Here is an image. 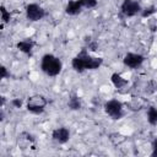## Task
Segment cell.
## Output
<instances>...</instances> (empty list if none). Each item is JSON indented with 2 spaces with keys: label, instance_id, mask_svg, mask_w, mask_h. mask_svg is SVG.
Listing matches in <instances>:
<instances>
[{
  "label": "cell",
  "instance_id": "6da1fadb",
  "mask_svg": "<svg viewBox=\"0 0 157 157\" xmlns=\"http://www.w3.org/2000/svg\"><path fill=\"white\" fill-rule=\"evenodd\" d=\"M102 64L103 59L99 56H92L86 47H83L71 60L72 69L78 74H82L86 70H97Z\"/></svg>",
  "mask_w": 157,
  "mask_h": 157
},
{
  "label": "cell",
  "instance_id": "7a4b0ae2",
  "mask_svg": "<svg viewBox=\"0 0 157 157\" xmlns=\"http://www.w3.org/2000/svg\"><path fill=\"white\" fill-rule=\"evenodd\" d=\"M40 70L45 75L50 77H55L63 70V61L56 55L52 53H47L40 59Z\"/></svg>",
  "mask_w": 157,
  "mask_h": 157
},
{
  "label": "cell",
  "instance_id": "3957f363",
  "mask_svg": "<svg viewBox=\"0 0 157 157\" xmlns=\"http://www.w3.org/2000/svg\"><path fill=\"white\" fill-rule=\"evenodd\" d=\"M48 104V101L44 96L42 94H34V96H31L28 99H27V103H26V109L32 113V114H36V115H39L44 112L45 107Z\"/></svg>",
  "mask_w": 157,
  "mask_h": 157
},
{
  "label": "cell",
  "instance_id": "277c9868",
  "mask_svg": "<svg viewBox=\"0 0 157 157\" xmlns=\"http://www.w3.org/2000/svg\"><path fill=\"white\" fill-rule=\"evenodd\" d=\"M123 103L115 98L109 99L104 103V112L108 117H110L114 120H119L124 117V110H123Z\"/></svg>",
  "mask_w": 157,
  "mask_h": 157
},
{
  "label": "cell",
  "instance_id": "5b68a950",
  "mask_svg": "<svg viewBox=\"0 0 157 157\" xmlns=\"http://www.w3.org/2000/svg\"><path fill=\"white\" fill-rule=\"evenodd\" d=\"M142 7L139 1L136 0H123L120 5V13L125 17H134L141 13Z\"/></svg>",
  "mask_w": 157,
  "mask_h": 157
},
{
  "label": "cell",
  "instance_id": "8992f818",
  "mask_svg": "<svg viewBox=\"0 0 157 157\" xmlns=\"http://www.w3.org/2000/svg\"><path fill=\"white\" fill-rule=\"evenodd\" d=\"M45 15H47L45 10L36 2H31L26 6V18L28 21H32V22L40 21L45 17Z\"/></svg>",
  "mask_w": 157,
  "mask_h": 157
},
{
  "label": "cell",
  "instance_id": "52a82bcc",
  "mask_svg": "<svg viewBox=\"0 0 157 157\" xmlns=\"http://www.w3.org/2000/svg\"><path fill=\"white\" fill-rule=\"evenodd\" d=\"M145 61V56L140 53H126L123 58V64L129 69H139Z\"/></svg>",
  "mask_w": 157,
  "mask_h": 157
},
{
  "label": "cell",
  "instance_id": "ba28073f",
  "mask_svg": "<svg viewBox=\"0 0 157 157\" xmlns=\"http://www.w3.org/2000/svg\"><path fill=\"white\" fill-rule=\"evenodd\" d=\"M52 139L58 144H66L70 140V130L66 126L55 128L52 131Z\"/></svg>",
  "mask_w": 157,
  "mask_h": 157
},
{
  "label": "cell",
  "instance_id": "9c48e42d",
  "mask_svg": "<svg viewBox=\"0 0 157 157\" xmlns=\"http://www.w3.org/2000/svg\"><path fill=\"white\" fill-rule=\"evenodd\" d=\"M82 9H83V5L81 0H70L65 6V12L66 15L76 16L82 11Z\"/></svg>",
  "mask_w": 157,
  "mask_h": 157
},
{
  "label": "cell",
  "instance_id": "30bf717a",
  "mask_svg": "<svg viewBox=\"0 0 157 157\" xmlns=\"http://www.w3.org/2000/svg\"><path fill=\"white\" fill-rule=\"evenodd\" d=\"M33 47H34V42L32 39H29V38L22 39L20 42H17V44H16V48L20 52H22L23 54H26V55H32Z\"/></svg>",
  "mask_w": 157,
  "mask_h": 157
},
{
  "label": "cell",
  "instance_id": "8fae6325",
  "mask_svg": "<svg viewBox=\"0 0 157 157\" xmlns=\"http://www.w3.org/2000/svg\"><path fill=\"white\" fill-rule=\"evenodd\" d=\"M110 81H112V83H113V86H114L115 88H123V87H125V86L129 83V81H128L126 78H124V77H123L120 74H118V72H113V74H112Z\"/></svg>",
  "mask_w": 157,
  "mask_h": 157
},
{
  "label": "cell",
  "instance_id": "7c38bea8",
  "mask_svg": "<svg viewBox=\"0 0 157 157\" xmlns=\"http://www.w3.org/2000/svg\"><path fill=\"white\" fill-rule=\"evenodd\" d=\"M67 107H69V109H71V110H80L81 107H82V103H81L80 97L76 96V94L71 96V97L69 98V101H67Z\"/></svg>",
  "mask_w": 157,
  "mask_h": 157
},
{
  "label": "cell",
  "instance_id": "4fadbf2b",
  "mask_svg": "<svg viewBox=\"0 0 157 157\" xmlns=\"http://www.w3.org/2000/svg\"><path fill=\"white\" fill-rule=\"evenodd\" d=\"M147 121L151 125H157V108L153 105L147 109Z\"/></svg>",
  "mask_w": 157,
  "mask_h": 157
},
{
  "label": "cell",
  "instance_id": "5bb4252c",
  "mask_svg": "<svg viewBox=\"0 0 157 157\" xmlns=\"http://www.w3.org/2000/svg\"><path fill=\"white\" fill-rule=\"evenodd\" d=\"M156 12H157V7L155 5H150V6L145 7V9H142V11H141L140 15H141L142 18H148V17H151Z\"/></svg>",
  "mask_w": 157,
  "mask_h": 157
},
{
  "label": "cell",
  "instance_id": "9a60e30c",
  "mask_svg": "<svg viewBox=\"0 0 157 157\" xmlns=\"http://www.w3.org/2000/svg\"><path fill=\"white\" fill-rule=\"evenodd\" d=\"M0 13H1V22L2 23H9L11 20V13L10 11L6 10V7L4 5L0 6Z\"/></svg>",
  "mask_w": 157,
  "mask_h": 157
},
{
  "label": "cell",
  "instance_id": "2e32d148",
  "mask_svg": "<svg viewBox=\"0 0 157 157\" xmlns=\"http://www.w3.org/2000/svg\"><path fill=\"white\" fill-rule=\"evenodd\" d=\"M83 9H94L98 4V0H81Z\"/></svg>",
  "mask_w": 157,
  "mask_h": 157
},
{
  "label": "cell",
  "instance_id": "e0dca14e",
  "mask_svg": "<svg viewBox=\"0 0 157 157\" xmlns=\"http://www.w3.org/2000/svg\"><path fill=\"white\" fill-rule=\"evenodd\" d=\"M7 77H10V72L7 71V69H6V66H4V65H1V67H0V78H7Z\"/></svg>",
  "mask_w": 157,
  "mask_h": 157
},
{
  "label": "cell",
  "instance_id": "ac0fdd59",
  "mask_svg": "<svg viewBox=\"0 0 157 157\" xmlns=\"http://www.w3.org/2000/svg\"><path fill=\"white\" fill-rule=\"evenodd\" d=\"M86 48H87L88 50H91V52H96V50L98 49V44H97V42H94V40H92V42L88 40V44L86 45Z\"/></svg>",
  "mask_w": 157,
  "mask_h": 157
},
{
  "label": "cell",
  "instance_id": "d6986e66",
  "mask_svg": "<svg viewBox=\"0 0 157 157\" xmlns=\"http://www.w3.org/2000/svg\"><path fill=\"white\" fill-rule=\"evenodd\" d=\"M11 104L13 105V108H21L22 104H23V101L20 99V98H13V99L11 101Z\"/></svg>",
  "mask_w": 157,
  "mask_h": 157
},
{
  "label": "cell",
  "instance_id": "ffe728a7",
  "mask_svg": "<svg viewBox=\"0 0 157 157\" xmlns=\"http://www.w3.org/2000/svg\"><path fill=\"white\" fill-rule=\"evenodd\" d=\"M151 147H152V152H151V156L152 157H157V137L152 141L151 144Z\"/></svg>",
  "mask_w": 157,
  "mask_h": 157
},
{
  "label": "cell",
  "instance_id": "44dd1931",
  "mask_svg": "<svg viewBox=\"0 0 157 157\" xmlns=\"http://www.w3.org/2000/svg\"><path fill=\"white\" fill-rule=\"evenodd\" d=\"M5 104V97H1V107H4Z\"/></svg>",
  "mask_w": 157,
  "mask_h": 157
}]
</instances>
